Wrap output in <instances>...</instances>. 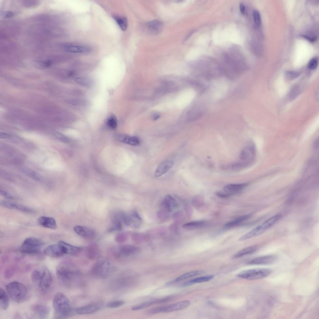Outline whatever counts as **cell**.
Segmentation results:
<instances>
[{
    "mask_svg": "<svg viewBox=\"0 0 319 319\" xmlns=\"http://www.w3.org/2000/svg\"><path fill=\"white\" fill-rule=\"evenodd\" d=\"M66 102L69 104L75 106H83L87 104L85 100L80 99H69L67 100Z\"/></svg>",
    "mask_w": 319,
    "mask_h": 319,
    "instance_id": "42",
    "label": "cell"
},
{
    "mask_svg": "<svg viewBox=\"0 0 319 319\" xmlns=\"http://www.w3.org/2000/svg\"><path fill=\"white\" fill-rule=\"evenodd\" d=\"M33 312L39 318H45L47 317L50 312L49 309L45 306L38 305L34 307Z\"/></svg>",
    "mask_w": 319,
    "mask_h": 319,
    "instance_id": "30",
    "label": "cell"
},
{
    "mask_svg": "<svg viewBox=\"0 0 319 319\" xmlns=\"http://www.w3.org/2000/svg\"><path fill=\"white\" fill-rule=\"evenodd\" d=\"M140 249L131 245H124L118 247L117 254L118 256H127L133 255L138 253Z\"/></svg>",
    "mask_w": 319,
    "mask_h": 319,
    "instance_id": "16",
    "label": "cell"
},
{
    "mask_svg": "<svg viewBox=\"0 0 319 319\" xmlns=\"http://www.w3.org/2000/svg\"><path fill=\"white\" fill-rule=\"evenodd\" d=\"M21 170L23 173L32 179L36 181H39L40 179L39 175L31 169L26 168H22Z\"/></svg>",
    "mask_w": 319,
    "mask_h": 319,
    "instance_id": "38",
    "label": "cell"
},
{
    "mask_svg": "<svg viewBox=\"0 0 319 319\" xmlns=\"http://www.w3.org/2000/svg\"><path fill=\"white\" fill-rule=\"evenodd\" d=\"M240 11L242 14H245L246 13V9L244 5L242 3H240L239 5Z\"/></svg>",
    "mask_w": 319,
    "mask_h": 319,
    "instance_id": "53",
    "label": "cell"
},
{
    "mask_svg": "<svg viewBox=\"0 0 319 319\" xmlns=\"http://www.w3.org/2000/svg\"><path fill=\"white\" fill-rule=\"evenodd\" d=\"M97 247L96 245H91L88 248V255L90 257H95L97 255Z\"/></svg>",
    "mask_w": 319,
    "mask_h": 319,
    "instance_id": "43",
    "label": "cell"
},
{
    "mask_svg": "<svg viewBox=\"0 0 319 319\" xmlns=\"http://www.w3.org/2000/svg\"><path fill=\"white\" fill-rule=\"evenodd\" d=\"M54 135L59 140L64 142H68L69 141V139L66 136L60 132H55Z\"/></svg>",
    "mask_w": 319,
    "mask_h": 319,
    "instance_id": "48",
    "label": "cell"
},
{
    "mask_svg": "<svg viewBox=\"0 0 319 319\" xmlns=\"http://www.w3.org/2000/svg\"><path fill=\"white\" fill-rule=\"evenodd\" d=\"M282 217V215L280 214L273 216L260 225L242 236L239 238V241H244L260 235L277 222Z\"/></svg>",
    "mask_w": 319,
    "mask_h": 319,
    "instance_id": "4",
    "label": "cell"
},
{
    "mask_svg": "<svg viewBox=\"0 0 319 319\" xmlns=\"http://www.w3.org/2000/svg\"><path fill=\"white\" fill-rule=\"evenodd\" d=\"M44 252L47 255L53 258L60 257L65 255L62 246L59 243L47 246Z\"/></svg>",
    "mask_w": 319,
    "mask_h": 319,
    "instance_id": "13",
    "label": "cell"
},
{
    "mask_svg": "<svg viewBox=\"0 0 319 319\" xmlns=\"http://www.w3.org/2000/svg\"><path fill=\"white\" fill-rule=\"evenodd\" d=\"M271 272L269 269L257 268L244 271L238 274L237 276L248 280L257 279L268 276Z\"/></svg>",
    "mask_w": 319,
    "mask_h": 319,
    "instance_id": "7",
    "label": "cell"
},
{
    "mask_svg": "<svg viewBox=\"0 0 319 319\" xmlns=\"http://www.w3.org/2000/svg\"><path fill=\"white\" fill-rule=\"evenodd\" d=\"M107 259H100L94 264L92 273L95 276L100 277L107 276L112 269V266Z\"/></svg>",
    "mask_w": 319,
    "mask_h": 319,
    "instance_id": "9",
    "label": "cell"
},
{
    "mask_svg": "<svg viewBox=\"0 0 319 319\" xmlns=\"http://www.w3.org/2000/svg\"><path fill=\"white\" fill-rule=\"evenodd\" d=\"M107 123L108 126L112 129L116 128L117 121L116 117L114 115H110L107 118Z\"/></svg>",
    "mask_w": 319,
    "mask_h": 319,
    "instance_id": "41",
    "label": "cell"
},
{
    "mask_svg": "<svg viewBox=\"0 0 319 319\" xmlns=\"http://www.w3.org/2000/svg\"><path fill=\"white\" fill-rule=\"evenodd\" d=\"M44 244L40 239L34 237L26 239L23 242L20 249V251L26 254H34L38 252Z\"/></svg>",
    "mask_w": 319,
    "mask_h": 319,
    "instance_id": "8",
    "label": "cell"
},
{
    "mask_svg": "<svg viewBox=\"0 0 319 319\" xmlns=\"http://www.w3.org/2000/svg\"><path fill=\"white\" fill-rule=\"evenodd\" d=\"M164 209L168 212H170L176 207L177 202L175 199L169 195H166L162 204Z\"/></svg>",
    "mask_w": 319,
    "mask_h": 319,
    "instance_id": "26",
    "label": "cell"
},
{
    "mask_svg": "<svg viewBox=\"0 0 319 319\" xmlns=\"http://www.w3.org/2000/svg\"><path fill=\"white\" fill-rule=\"evenodd\" d=\"M0 205L5 207L17 210L25 213H32L35 212L34 210L28 207L11 201L6 200L1 201Z\"/></svg>",
    "mask_w": 319,
    "mask_h": 319,
    "instance_id": "14",
    "label": "cell"
},
{
    "mask_svg": "<svg viewBox=\"0 0 319 319\" xmlns=\"http://www.w3.org/2000/svg\"><path fill=\"white\" fill-rule=\"evenodd\" d=\"M122 220L126 225L132 227L137 228L142 223V219L139 214L136 212L127 214L120 212Z\"/></svg>",
    "mask_w": 319,
    "mask_h": 319,
    "instance_id": "10",
    "label": "cell"
},
{
    "mask_svg": "<svg viewBox=\"0 0 319 319\" xmlns=\"http://www.w3.org/2000/svg\"><path fill=\"white\" fill-rule=\"evenodd\" d=\"M10 136V135L7 133L4 132H0V137L1 138H8Z\"/></svg>",
    "mask_w": 319,
    "mask_h": 319,
    "instance_id": "54",
    "label": "cell"
},
{
    "mask_svg": "<svg viewBox=\"0 0 319 319\" xmlns=\"http://www.w3.org/2000/svg\"><path fill=\"white\" fill-rule=\"evenodd\" d=\"M118 138L121 142L131 145L137 146L140 143L139 139L135 136L122 135L119 136Z\"/></svg>",
    "mask_w": 319,
    "mask_h": 319,
    "instance_id": "28",
    "label": "cell"
},
{
    "mask_svg": "<svg viewBox=\"0 0 319 319\" xmlns=\"http://www.w3.org/2000/svg\"><path fill=\"white\" fill-rule=\"evenodd\" d=\"M203 271L201 270H197L190 271L185 273L176 278L174 280L170 281L167 283V285H170L190 277L196 276L202 274Z\"/></svg>",
    "mask_w": 319,
    "mask_h": 319,
    "instance_id": "31",
    "label": "cell"
},
{
    "mask_svg": "<svg viewBox=\"0 0 319 319\" xmlns=\"http://www.w3.org/2000/svg\"><path fill=\"white\" fill-rule=\"evenodd\" d=\"M208 225V222L205 221H196L189 222L184 224L183 227L187 230H195L205 227Z\"/></svg>",
    "mask_w": 319,
    "mask_h": 319,
    "instance_id": "27",
    "label": "cell"
},
{
    "mask_svg": "<svg viewBox=\"0 0 319 319\" xmlns=\"http://www.w3.org/2000/svg\"><path fill=\"white\" fill-rule=\"evenodd\" d=\"M258 249L255 246H252L245 248L236 253L233 257L235 258H239L245 255L250 254L256 252Z\"/></svg>",
    "mask_w": 319,
    "mask_h": 319,
    "instance_id": "35",
    "label": "cell"
},
{
    "mask_svg": "<svg viewBox=\"0 0 319 319\" xmlns=\"http://www.w3.org/2000/svg\"><path fill=\"white\" fill-rule=\"evenodd\" d=\"M127 237L126 234L121 233L117 234L116 236V240L119 243H122L126 241Z\"/></svg>",
    "mask_w": 319,
    "mask_h": 319,
    "instance_id": "47",
    "label": "cell"
},
{
    "mask_svg": "<svg viewBox=\"0 0 319 319\" xmlns=\"http://www.w3.org/2000/svg\"><path fill=\"white\" fill-rule=\"evenodd\" d=\"M214 276L210 275L207 276L197 278L185 282L181 285V287H186L190 286L194 283H201L208 281L212 279Z\"/></svg>",
    "mask_w": 319,
    "mask_h": 319,
    "instance_id": "32",
    "label": "cell"
},
{
    "mask_svg": "<svg viewBox=\"0 0 319 319\" xmlns=\"http://www.w3.org/2000/svg\"><path fill=\"white\" fill-rule=\"evenodd\" d=\"M52 60L50 59L39 60L35 62V66L38 68L42 69L48 68L52 64Z\"/></svg>",
    "mask_w": 319,
    "mask_h": 319,
    "instance_id": "37",
    "label": "cell"
},
{
    "mask_svg": "<svg viewBox=\"0 0 319 319\" xmlns=\"http://www.w3.org/2000/svg\"><path fill=\"white\" fill-rule=\"evenodd\" d=\"M302 36L303 37L307 40H308L309 41H310L311 42H314L316 40V38L314 37H311L309 36H308L304 35L303 36Z\"/></svg>",
    "mask_w": 319,
    "mask_h": 319,
    "instance_id": "55",
    "label": "cell"
},
{
    "mask_svg": "<svg viewBox=\"0 0 319 319\" xmlns=\"http://www.w3.org/2000/svg\"><path fill=\"white\" fill-rule=\"evenodd\" d=\"M60 47L64 51L71 53L86 54L91 51L89 47L85 45L69 43H63Z\"/></svg>",
    "mask_w": 319,
    "mask_h": 319,
    "instance_id": "12",
    "label": "cell"
},
{
    "mask_svg": "<svg viewBox=\"0 0 319 319\" xmlns=\"http://www.w3.org/2000/svg\"><path fill=\"white\" fill-rule=\"evenodd\" d=\"M14 15V13L11 11H7L3 12L1 15L3 17L5 18H9L13 17Z\"/></svg>",
    "mask_w": 319,
    "mask_h": 319,
    "instance_id": "50",
    "label": "cell"
},
{
    "mask_svg": "<svg viewBox=\"0 0 319 319\" xmlns=\"http://www.w3.org/2000/svg\"><path fill=\"white\" fill-rule=\"evenodd\" d=\"M174 161L167 160L162 162L157 167L154 175L156 177H160L166 173L174 165Z\"/></svg>",
    "mask_w": 319,
    "mask_h": 319,
    "instance_id": "20",
    "label": "cell"
},
{
    "mask_svg": "<svg viewBox=\"0 0 319 319\" xmlns=\"http://www.w3.org/2000/svg\"><path fill=\"white\" fill-rule=\"evenodd\" d=\"M253 16L255 22L258 26H260L261 23V18L259 12L257 10H255L253 12Z\"/></svg>",
    "mask_w": 319,
    "mask_h": 319,
    "instance_id": "45",
    "label": "cell"
},
{
    "mask_svg": "<svg viewBox=\"0 0 319 319\" xmlns=\"http://www.w3.org/2000/svg\"><path fill=\"white\" fill-rule=\"evenodd\" d=\"M190 303V301L184 300L171 305L155 307V312L158 313L180 310L188 307Z\"/></svg>",
    "mask_w": 319,
    "mask_h": 319,
    "instance_id": "11",
    "label": "cell"
},
{
    "mask_svg": "<svg viewBox=\"0 0 319 319\" xmlns=\"http://www.w3.org/2000/svg\"><path fill=\"white\" fill-rule=\"evenodd\" d=\"M40 3V1L38 0H23L21 2L23 6L28 8L36 7L39 5Z\"/></svg>",
    "mask_w": 319,
    "mask_h": 319,
    "instance_id": "40",
    "label": "cell"
},
{
    "mask_svg": "<svg viewBox=\"0 0 319 319\" xmlns=\"http://www.w3.org/2000/svg\"><path fill=\"white\" fill-rule=\"evenodd\" d=\"M216 194L218 197L222 198H227L231 196L224 192H218L216 193Z\"/></svg>",
    "mask_w": 319,
    "mask_h": 319,
    "instance_id": "52",
    "label": "cell"
},
{
    "mask_svg": "<svg viewBox=\"0 0 319 319\" xmlns=\"http://www.w3.org/2000/svg\"><path fill=\"white\" fill-rule=\"evenodd\" d=\"M6 288L9 296L14 302L20 303L25 301L27 290L23 284L17 281L12 282L6 285Z\"/></svg>",
    "mask_w": 319,
    "mask_h": 319,
    "instance_id": "3",
    "label": "cell"
},
{
    "mask_svg": "<svg viewBox=\"0 0 319 319\" xmlns=\"http://www.w3.org/2000/svg\"><path fill=\"white\" fill-rule=\"evenodd\" d=\"M38 224L45 227L55 229L57 227L55 220L53 218L42 216L37 219Z\"/></svg>",
    "mask_w": 319,
    "mask_h": 319,
    "instance_id": "23",
    "label": "cell"
},
{
    "mask_svg": "<svg viewBox=\"0 0 319 319\" xmlns=\"http://www.w3.org/2000/svg\"><path fill=\"white\" fill-rule=\"evenodd\" d=\"M74 81L80 85L88 87L91 86L93 83L92 80L86 77H77L75 79Z\"/></svg>",
    "mask_w": 319,
    "mask_h": 319,
    "instance_id": "39",
    "label": "cell"
},
{
    "mask_svg": "<svg viewBox=\"0 0 319 319\" xmlns=\"http://www.w3.org/2000/svg\"><path fill=\"white\" fill-rule=\"evenodd\" d=\"M251 216L252 214H250L240 216L226 223L224 225L223 227L225 229H229L235 227L249 219Z\"/></svg>",
    "mask_w": 319,
    "mask_h": 319,
    "instance_id": "29",
    "label": "cell"
},
{
    "mask_svg": "<svg viewBox=\"0 0 319 319\" xmlns=\"http://www.w3.org/2000/svg\"><path fill=\"white\" fill-rule=\"evenodd\" d=\"M227 88V85L225 82L221 81L217 83L214 89L213 98L216 100L221 98L226 93Z\"/></svg>",
    "mask_w": 319,
    "mask_h": 319,
    "instance_id": "21",
    "label": "cell"
},
{
    "mask_svg": "<svg viewBox=\"0 0 319 319\" xmlns=\"http://www.w3.org/2000/svg\"><path fill=\"white\" fill-rule=\"evenodd\" d=\"M247 183L229 184L223 188L224 192L230 196L238 193L244 189L248 185Z\"/></svg>",
    "mask_w": 319,
    "mask_h": 319,
    "instance_id": "18",
    "label": "cell"
},
{
    "mask_svg": "<svg viewBox=\"0 0 319 319\" xmlns=\"http://www.w3.org/2000/svg\"><path fill=\"white\" fill-rule=\"evenodd\" d=\"M58 243L62 246L65 255H76L81 250V247L71 245L63 241H60Z\"/></svg>",
    "mask_w": 319,
    "mask_h": 319,
    "instance_id": "25",
    "label": "cell"
},
{
    "mask_svg": "<svg viewBox=\"0 0 319 319\" xmlns=\"http://www.w3.org/2000/svg\"><path fill=\"white\" fill-rule=\"evenodd\" d=\"M102 306V304L101 303H93L78 307L75 309V311L76 313L79 314H91L99 310Z\"/></svg>",
    "mask_w": 319,
    "mask_h": 319,
    "instance_id": "15",
    "label": "cell"
},
{
    "mask_svg": "<svg viewBox=\"0 0 319 319\" xmlns=\"http://www.w3.org/2000/svg\"><path fill=\"white\" fill-rule=\"evenodd\" d=\"M171 299V298L170 297H167L150 300L135 305L132 308V309L133 310L135 311L142 309L154 304L167 302Z\"/></svg>",
    "mask_w": 319,
    "mask_h": 319,
    "instance_id": "22",
    "label": "cell"
},
{
    "mask_svg": "<svg viewBox=\"0 0 319 319\" xmlns=\"http://www.w3.org/2000/svg\"><path fill=\"white\" fill-rule=\"evenodd\" d=\"M148 27L149 30L151 32L157 34L161 31L163 24L162 22L159 20H154L148 23Z\"/></svg>",
    "mask_w": 319,
    "mask_h": 319,
    "instance_id": "33",
    "label": "cell"
},
{
    "mask_svg": "<svg viewBox=\"0 0 319 319\" xmlns=\"http://www.w3.org/2000/svg\"><path fill=\"white\" fill-rule=\"evenodd\" d=\"M53 305L56 318H64L71 316L75 309L70 306L69 299L63 293L58 292L54 296Z\"/></svg>",
    "mask_w": 319,
    "mask_h": 319,
    "instance_id": "1",
    "label": "cell"
},
{
    "mask_svg": "<svg viewBox=\"0 0 319 319\" xmlns=\"http://www.w3.org/2000/svg\"><path fill=\"white\" fill-rule=\"evenodd\" d=\"M124 303V302L122 300H116L107 303V306L110 308H115L120 307Z\"/></svg>",
    "mask_w": 319,
    "mask_h": 319,
    "instance_id": "44",
    "label": "cell"
},
{
    "mask_svg": "<svg viewBox=\"0 0 319 319\" xmlns=\"http://www.w3.org/2000/svg\"><path fill=\"white\" fill-rule=\"evenodd\" d=\"M56 274L58 279L64 284H67L77 273V271L69 264L62 263L56 268Z\"/></svg>",
    "mask_w": 319,
    "mask_h": 319,
    "instance_id": "6",
    "label": "cell"
},
{
    "mask_svg": "<svg viewBox=\"0 0 319 319\" xmlns=\"http://www.w3.org/2000/svg\"><path fill=\"white\" fill-rule=\"evenodd\" d=\"M32 281L41 291L47 292L50 289L52 284V278L49 269L45 267L35 269L32 272Z\"/></svg>",
    "mask_w": 319,
    "mask_h": 319,
    "instance_id": "2",
    "label": "cell"
},
{
    "mask_svg": "<svg viewBox=\"0 0 319 319\" xmlns=\"http://www.w3.org/2000/svg\"><path fill=\"white\" fill-rule=\"evenodd\" d=\"M0 193V194L2 195L7 199H13L14 198L12 196L7 192L1 190Z\"/></svg>",
    "mask_w": 319,
    "mask_h": 319,
    "instance_id": "51",
    "label": "cell"
},
{
    "mask_svg": "<svg viewBox=\"0 0 319 319\" xmlns=\"http://www.w3.org/2000/svg\"><path fill=\"white\" fill-rule=\"evenodd\" d=\"M285 75L288 78L292 79L297 78L299 76V74L296 72L287 71L285 73Z\"/></svg>",
    "mask_w": 319,
    "mask_h": 319,
    "instance_id": "49",
    "label": "cell"
},
{
    "mask_svg": "<svg viewBox=\"0 0 319 319\" xmlns=\"http://www.w3.org/2000/svg\"><path fill=\"white\" fill-rule=\"evenodd\" d=\"M318 61L316 58H312L309 61L307 66L308 68L311 70L316 69L318 65Z\"/></svg>",
    "mask_w": 319,
    "mask_h": 319,
    "instance_id": "46",
    "label": "cell"
},
{
    "mask_svg": "<svg viewBox=\"0 0 319 319\" xmlns=\"http://www.w3.org/2000/svg\"><path fill=\"white\" fill-rule=\"evenodd\" d=\"M277 259V256L274 255H265L254 259L248 261L247 264L257 265L270 264L275 262Z\"/></svg>",
    "mask_w": 319,
    "mask_h": 319,
    "instance_id": "17",
    "label": "cell"
},
{
    "mask_svg": "<svg viewBox=\"0 0 319 319\" xmlns=\"http://www.w3.org/2000/svg\"><path fill=\"white\" fill-rule=\"evenodd\" d=\"M120 212L114 214L112 217V223L108 228V231L112 232L121 230L122 228Z\"/></svg>",
    "mask_w": 319,
    "mask_h": 319,
    "instance_id": "24",
    "label": "cell"
},
{
    "mask_svg": "<svg viewBox=\"0 0 319 319\" xmlns=\"http://www.w3.org/2000/svg\"><path fill=\"white\" fill-rule=\"evenodd\" d=\"M256 155V149L254 143L248 142L240 151V159L247 168L251 165L254 161Z\"/></svg>",
    "mask_w": 319,
    "mask_h": 319,
    "instance_id": "5",
    "label": "cell"
},
{
    "mask_svg": "<svg viewBox=\"0 0 319 319\" xmlns=\"http://www.w3.org/2000/svg\"><path fill=\"white\" fill-rule=\"evenodd\" d=\"M74 230L78 235L86 239H92L95 236V233L93 230L85 226H76Z\"/></svg>",
    "mask_w": 319,
    "mask_h": 319,
    "instance_id": "19",
    "label": "cell"
},
{
    "mask_svg": "<svg viewBox=\"0 0 319 319\" xmlns=\"http://www.w3.org/2000/svg\"><path fill=\"white\" fill-rule=\"evenodd\" d=\"M113 18L120 28L123 31L126 30L127 27V21L126 17L114 16Z\"/></svg>",
    "mask_w": 319,
    "mask_h": 319,
    "instance_id": "36",
    "label": "cell"
},
{
    "mask_svg": "<svg viewBox=\"0 0 319 319\" xmlns=\"http://www.w3.org/2000/svg\"><path fill=\"white\" fill-rule=\"evenodd\" d=\"M8 295L2 289H0V307L2 310H5L8 308L9 304V298Z\"/></svg>",
    "mask_w": 319,
    "mask_h": 319,
    "instance_id": "34",
    "label": "cell"
}]
</instances>
